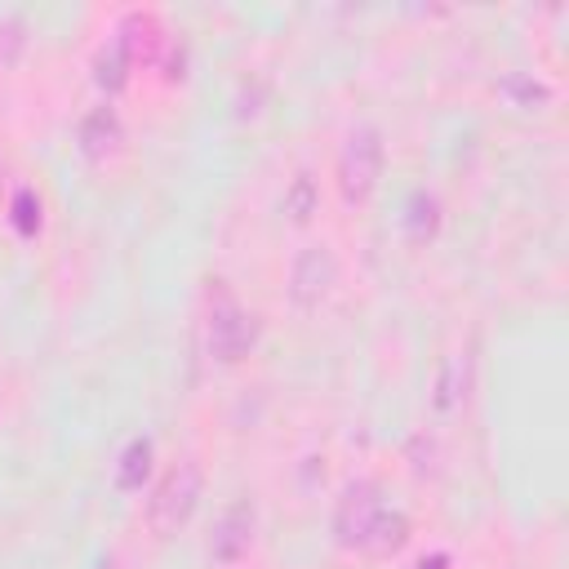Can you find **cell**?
<instances>
[{"label":"cell","instance_id":"7c38bea8","mask_svg":"<svg viewBox=\"0 0 569 569\" xmlns=\"http://www.w3.org/2000/svg\"><path fill=\"white\" fill-rule=\"evenodd\" d=\"M284 209H289L298 222L311 218V209H316V191H311V178H307V173H302V178L293 182V191L284 196Z\"/></svg>","mask_w":569,"mask_h":569},{"label":"cell","instance_id":"52a82bcc","mask_svg":"<svg viewBox=\"0 0 569 569\" xmlns=\"http://www.w3.org/2000/svg\"><path fill=\"white\" fill-rule=\"evenodd\" d=\"M120 142V120H116V111H93L84 124H80V147H84V156H107L111 147Z\"/></svg>","mask_w":569,"mask_h":569},{"label":"cell","instance_id":"8fae6325","mask_svg":"<svg viewBox=\"0 0 569 569\" xmlns=\"http://www.w3.org/2000/svg\"><path fill=\"white\" fill-rule=\"evenodd\" d=\"M431 231H436V200L431 196H413L409 200V236L427 240Z\"/></svg>","mask_w":569,"mask_h":569},{"label":"cell","instance_id":"ba28073f","mask_svg":"<svg viewBox=\"0 0 569 569\" xmlns=\"http://www.w3.org/2000/svg\"><path fill=\"white\" fill-rule=\"evenodd\" d=\"M147 471H151V440H133V445L124 449V458H120L116 485H120V489H142Z\"/></svg>","mask_w":569,"mask_h":569},{"label":"cell","instance_id":"277c9868","mask_svg":"<svg viewBox=\"0 0 569 569\" xmlns=\"http://www.w3.org/2000/svg\"><path fill=\"white\" fill-rule=\"evenodd\" d=\"M382 502L373 493V485H351L338 502V516H333V533L338 542L347 547H369V533H373V520H378Z\"/></svg>","mask_w":569,"mask_h":569},{"label":"cell","instance_id":"3957f363","mask_svg":"<svg viewBox=\"0 0 569 569\" xmlns=\"http://www.w3.org/2000/svg\"><path fill=\"white\" fill-rule=\"evenodd\" d=\"M333 276H338L333 253H329L325 244H311V249H302V253L293 258V271H289V298H293L302 311H311V307H320V298L329 293Z\"/></svg>","mask_w":569,"mask_h":569},{"label":"cell","instance_id":"4fadbf2b","mask_svg":"<svg viewBox=\"0 0 569 569\" xmlns=\"http://www.w3.org/2000/svg\"><path fill=\"white\" fill-rule=\"evenodd\" d=\"M31 209L40 213V200H36L31 191H22V196L13 200V213H18V231H22V236H31V231L40 227V218H31Z\"/></svg>","mask_w":569,"mask_h":569},{"label":"cell","instance_id":"5b68a950","mask_svg":"<svg viewBox=\"0 0 569 569\" xmlns=\"http://www.w3.org/2000/svg\"><path fill=\"white\" fill-rule=\"evenodd\" d=\"M253 338H258V325H253V316H249V311H240L236 302L213 307V320H209V347H213V356H218V360H227V365H231V360L249 356Z\"/></svg>","mask_w":569,"mask_h":569},{"label":"cell","instance_id":"9c48e42d","mask_svg":"<svg viewBox=\"0 0 569 569\" xmlns=\"http://www.w3.org/2000/svg\"><path fill=\"white\" fill-rule=\"evenodd\" d=\"M405 533H409V520H405L400 511H378L373 533H369V547H373V551H396V547L405 542Z\"/></svg>","mask_w":569,"mask_h":569},{"label":"cell","instance_id":"6da1fadb","mask_svg":"<svg viewBox=\"0 0 569 569\" xmlns=\"http://www.w3.org/2000/svg\"><path fill=\"white\" fill-rule=\"evenodd\" d=\"M378 173H382V138H378V129L360 124V129L347 133V147H342V156H338L342 200H347V204L369 200V191L378 187Z\"/></svg>","mask_w":569,"mask_h":569},{"label":"cell","instance_id":"30bf717a","mask_svg":"<svg viewBox=\"0 0 569 569\" xmlns=\"http://www.w3.org/2000/svg\"><path fill=\"white\" fill-rule=\"evenodd\" d=\"M458 373H467V360L462 356H449L445 378H440V409H453L458 400H467V378L458 382Z\"/></svg>","mask_w":569,"mask_h":569},{"label":"cell","instance_id":"8992f818","mask_svg":"<svg viewBox=\"0 0 569 569\" xmlns=\"http://www.w3.org/2000/svg\"><path fill=\"white\" fill-rule=\"evenodd\" d=\"M249 538H253V507H249V502H236V507L222 511L209 551H213V560L231 565V560H240V556L249 551Z\"/></svg>","mask_w":569,"mask_h":569},{"label":"cell","instance_id":"7a4b0ae2","mask_svg":"<svg viewBox=\"0 0 569 569\" xmlns=\"http://www.w3.org/2000/svg\"><path fill=\"white\" fill-rule=\"evenodd\" d=\"M196 498H200V467L196 462H178L164 480H160V489H156V498H151V529L160 533V538H169V533H178L182 525H187V516L196 511Z\"/></svg>","mask_w":569,"mask_h":569}]
</instances>
